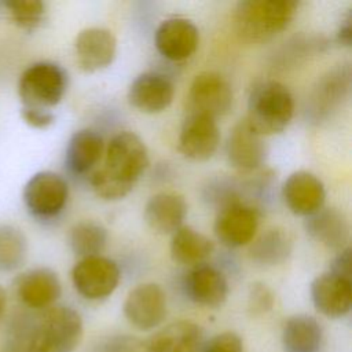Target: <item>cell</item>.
<instances>
[{
    "label": "cell",
    "instance_id": "cell-5",
    "mask_svg": "<svg viewBox=\"0 0 352 352\" xmlns=\"http://www.w3.org/2000/svg\"><path fill=\"white\" fill-rule=\"evenodd\" d=\"M67 85L66 72L54 62L30 65L19 77L18 95L23 107L43 109L56 106Z\"/></svg>",
    "mask_w": 352,
    "mask_h": 352
},
{
    "label": "cell",
    "instance_id": "cell-27",
    "mask_svg": "<svg viewBox=\"0 0 352 352\" xmlns=\"http://www.w3.org/2000/svg\"><path fill=\"white\" fill-rule=\"evenodd\" d=\"M293 249V242L286 230L272 227L250 242L249 256L260 265H279L287 260Z\"/></svg>",
    "mask_w": 352,
    "mask_h": 352
},
{
    "label": "cell",
    "instance_id": "cell-35",
    "mask_svg": "<svg viewBox=\"0 0 352 352\" xmlns=\"http://www.w3.org/2000/svg\"><path fill=\"white\" fill-rule=\"evenodd\" d=\"M330 272L342 278L351 279V248L346 246L338 250L337 256L330 263Z\"/></svg>",
    "mask_w": 352,
    "mask_h": 352
},
{
    "label": "cell",
    "instance_id": "cell-24",
    "mask_svg": "<svg viewBox=\"0 0 352 352\" xmlns=\"http://www.w3.org/2000/svg\"><path fill=\"white\" fill-rule=\"evenodd\" d=\"M323 341L320 323L309 315L290 316L282 330L285 352H319Z\"/></svg>",
    "mask_w": 352,
    "mask_h": 352
},
{
    "label": "cell",
    "instance_id": "cell-13",
    "mask_svg": "<svg viewBox=\"0 0 352 352\" xmlns=\"http://www.w3.org/2000/svg\"><path fill=\"white\" fill-rule=\"evenodd\" d=\"M226 154L230 165L236 170L253 172L265 162L268 148L263 136L243 118L230 131L226 143Z\"/></svg>",
    "mask_w": 352,
    "mask_h": 352
},
{
    "label": "cell",
    "instance_id": "cell-8",
    "mask_svg": "<svg viewBox=\"0 0 352 352\" xmlns=\"http://www.w3.org/2000/svg\"><path fill=\"white\" fill-rule=\"evenodd\" d=\"M122 311L135 329L142 331L153 330L166 318V294L157 283H140L128 293Z\"/></svg>",
    "mask_w": 352,
    "mask_h": 352
},
{
    "label": "cell",
    "instance_id": "cell-30",
    "mask_svg": "<svg viewBox=\"0 0 352 352\" xmlns=\"http://www.w3.org/2000/svg\"><path fill=\"white\" fill-rule=\"evenodd\" d=\"M12 21L25 30L36 29L45 14V6L40 0H11L6 1Z\"/></svg>",
    "mask_w": 352,
    "mask_h": 352
},
{
    "label": "cell",
    "instance_id": "cell-36",
    "mask_svg": "<svg viewBox=\"0 0 352 352\" xmlns=\"http://www.w3.org/2000/svg\"><path fill=\"white\" fill-rule=\"evenodd\" d=\"M351 37H352V15L351 12H348L340 25V29L337 32V40L340 44L349 47Z\"/></svg>",
    "mask_w": 352,
    "mask_h": 352
},
{
    "label": "cell",
    "instance_id": "cell-20",
    "mask_svg": "<svg viewBox=\"0 0 352 352\" xmlns=\"http://www.w3.org/2000/svg\"><path fill=\"white\" fill-rule=\"evenodd\" d=\"M184 290L192 302L206 308H219L227 300L228 282L216 267L199 264L186 275Z\"/></svg>",
    "mask_w": 352,
    "mask_h": 352
},
{
    "label": "cell",
    "instance_id": "cell-4",
    "mask_svg": "<svg viewBox=\"0 0 352 352\" xmlns=\"http://www.w3.org/2000/svg\"><path fill=\"white\" fill-rule=\"evenodd\" d=\"M294 99L279 81L265 80L256 84L249 95L246 122L261 136L279 133L290 124Z\"/></svg>",
    "mask_w": 352,
    "mask_h": 352
},
{
    "label": "cell",
    "instance_id": "cell-2",
    "mask_svg": "<svg viewBox=\"0 0 352 352\" xmlns=\"http://www.w3.org/2000/svg\"><path fill=\"white\" fill-rule=\"evenodd\" d=\"M147 165L148 153L143 140L133 132H120L110 139L103 165L91 176V187L102 199H121L133 188Z\"/></svg>",
    "mask_w": 352,
    "mask_h": 352
},
{
    "label": "cell",
    "instance_id": "cell-3",
    "mask_svg": "<svg viewBox=\"0 0 352 352\" xmlns=\"http://www.w3.org/2000/svg\"><path fill=\"white\" fill-rule=\"evenodd\" d=\"M298 8L294 0H243L234 12L235 30L249 43H264L283 32Z\"/></svg>",
    "mask_w": 352,
    "mask_h": 352
},
{
    "label": "cell",
    "instance_id": "cell-17",
    "mask_svg": "<svg viewBox=\"0 0 352 352\" xmlns=\"http://www.w3.org/2000/svg\"><path fill=\"white\" fill-rule=\"evenodd\" d=\"M282 198L292 213L307 217L323 208L326 190L322 180L314 173L296 170L283 182Z\"/></svg>",
    "mask_w": 352,
    "mask_h": 352
},
{
    "label": "cell",
    "instance_id": "cell-7",
    "mask_svg": "<svg viewBox=\"0 0 352 352\" xmlns=\"http://www.w3.org/2000/svg\"><path fill=\"white\" fill-rule=\"evenodd\" d=\"M69 197L66 180L51 170L34 173L23 188V202L37 217H54L62 212Z\"/></svg>",
    "mask_w": 352,
    "mask_h": 352
},
{
    "label": "cell",
    "instance_id": "cell-6",
    "mask_svg": "<svg viewBox=\"0 0 352 352\" xmlns=\"http://www.w3.org/2000/svg\"><path fill=\"white\" fill-rule=\"evenodd\" d=\"M117 263L104 256L82 257L72 270L74 289L87 300H103L109 297L120 282Z\"/></svg>",
    "mask_w": 352,
    "mask_h": 352
},
{
    "label": "cell",
    "instance_id": "cell-14",
    "mask_svg": "<svg viewBox=\"0 0 352 352\" xmlns=\"http://www.w3.org/2000/svg\"><path fill=\"white\" fill-rule=\"evenodd\" d=\"M199 43L197 26L187 18L172 16L164 19L154 33V44L158 52L173 62L190 58Z\"/></svg>",
    "mask_w": 352,
    "mask_h": 352
},
{
    "label": "cell",
    "instance_id": "cell-32",
    "mask_svg": "<svg viewBox=\"0 0 352 352\" xmlns=\"http://www.w3.org/2000/svg\"><path fill=\"white\" fill-rule=\"evenodd\" d=\"M202 352H245L242 338L234 331H224L212 337Z\"/></svg>",
    "mask_w": 352,
    "mask_h": 352
},
{
    "label": "cell",
    "instance_id": "cell-16",
    "mask_svg": "<svg viewBox=\"0 0 352 352\" xmlns=\"http://www.w3.org/2000/svg\"><path fill=\"white\" fill-rule=\"evenodd\" d=\"M311 300L315 308L324 316L338 319L351 311L352 307V280L324 272L311 282Z\"/></svg>",
    "mask_w": 352,
    "mask_h": 352
},
{
    "label": "cell",
    "instance_id": "cell-21",
    "mask_svg": "<svg viewBox=\"0 0 352 352\" xmlns=\"http://www.w3.org/2000/svg\"><path fill=\"white\" fill-rule=\"evenodd\" d=\"M304 227L312 239L329 249L341 250L348 246L351 231L349 221L346 216L336 208H320L307 216Z\"/></svg>",
    "mask_w": 352,
    "mask_h": 352
},
{
    "label": "cell",
    "instance_id": "cell-19",
    "mask_svg": "<svg viewBox=\"0 0 352 352\" xmlns=\"http://www.w3.org/2000/svg\"><path fill=\"white\" fill-rule=\"evenodd\" d=\"M175 96L172 81L162 73L139 74L128 89V102L142 113L155 114L168 109Z\"/></svg>",
    "mask_w": 352,
    "mask_h": 352
},
{
    "label": "cell",
    "instance_id": "cell-34",
    "mask_svg": "<svg viewBox=\"0 0 352 352\" xmlns=\"http://www.w3.org/2000/svg\"><path fill=\"white\" fill-rule=\"evenodd\" d=\"M22 118L26 124L38 129H44L55 121V116L50 110L33 107H22Z\"/></svg>",
    "mask_w": 352,
    "mask_h": 352
},
{
    "label": "cell",
    "instance_id": "cell-23",
    "mask_svg": "<svg viewBox=\"0 0 352 352\" xmlns=\"http://www.w3.org/2000/svg\"><path fill=\"white\" fill-rule=\"evenodd\" d=\"M202 340V329L191 320L173 322L143 344L142 352H195Z\"/></svg>",
    "mask_w": 352,
    "mask_h": 352
},
{
    "label": "cell",
    "instance_id": "cell-12",
    "mask_svg": "<svg viewBox=\"0 0 352 352\" xmlns=\"http://www.w3.org/2000/svg\"><path fill=\"white\" fill-rule=\"evenodd\" d=\"M351 91V67L348 63L340 65L322 76L314 87L307 110L314 121L326 120L346 100Z\"/></svg>",
    "mask_w": 352,
    "mask_h": 352
},
{
    "label": "cell",
    "instance_id": "cell-10",
    "mask_svg": "<svg viewBox=\"0 0 352 352\" xmlns=\"http://www.w3.org/2000/svg\"><path fill=\"white\" fill-rule=\"evenodd\" d=\"M220 143V131L214 118L188 113L179 133V150L191 161H208L213 157Z\"/></svg>",
    "mask_w": 352,
    "mask_h": 352
},
{
    "label": "cell",
    "instance_id": "cell-9",
    "mask_svg": "<svg viewBox=\"0 0 352 352\" xmlns=\"http://www.w3.org/2000/svg\"><path fill=\"white\" fill-rule=\"evenodd\" d=\"M190 113L206 114L212 118L226 116L232 107V89L228 81L216 72L197 74L188 89Z\"/></svg>",
    "mask_w": 352,
    "mask_h": 352
},
{
    "label": "cell",
    "instance_id": "cell-22",
    "mask_svg": "<svg viewBox=\"0 0 352 352\" xmlns=\"http://www.w3.org/2000/svg\"><path fill=\"white\" fill-rule=\"evenodd\" d=\"M187 204L180 194L158 192L148 198L143 216L147 226L158 234H173L183 226Z\"/></svg>",
    "mask_w": 352,
    "mask_h": 352
},
{
    "label": "cell",
    "instance_id": "cell-37",
    "mask_svg": "<svg viewBox=\"0 0 352 352\" xmlns=\"http://www.w3.org/2000/svg\"><path fill=\"white\" fill-rule=\"evenodd\" d=\"M6 307H7V296H6L4 289L0 286V319H1L3 315H4Z\"/></svg>",
    "mask_w": 352,
    "mask_h": 352
},
{
    "label": "cell",
    "instance_id": "cell-1",
    "mask_svg": "<svg viewBox=\"0 0 352 352\" xmlns=\"http://www.w3.org/2000/svg\"><path fill=\"white\" fill-rule=\"evenodd\" d=\"M81 338L80 314L70 307L58 305L38 315L15 316L8 326L4 346L25 352H73Z\"/></svg>",
    "mask_w": 352,
    "mask_h": 352
},
{
    "label": "cell",
    "instance_id": "cell-33",
    "mask_svg": "<svg viewBox=\"0 0 352 352\" xmlns=\"http://www.w3.org/2000/svg\"><path fill=\"white\" fill-rule=\"evenodd\" d=\"M249 311L254 315H261L268 312L274 305V294L264 283H253L249 292L248 300Z\"/></svg>",
    "mask_w": 352,
    "mask_h": 352
},
{
    "label": "cell",
    "instance_id": "cell-11",
    "mask_svg": "<svg viewBox=\"0 0 352 352\" xmlns=\"http://www.w3.org/2000/svg\"><path fill=\"white\" fill-rule=\"evenodd\" d=\"M257 226V210L238 201L220 208L213 224V231L221 245L239 248L253 241Z\"/></svg>",
    "mask_w": 352,
    "mask_h": 352
},
{
    "label": "cell",
    "instance_id": "cell-38",
    "mask_svg": "<svg viewBox=\"0 0 352 352\" xmlns=\"http://www.w3.org/2000/svg\"><path fill=\"white\" fill-rule=\"evenodd\" d=\"M1 352H25V351H21V349H15V348H8V346H4Z\"/></svg>",
    "mask_w": 352,
    "mask_h": 352
},
{
    "label": "cell",
    "instance_id": "cell-26",
    "mask_svg": "<svg viewBox=\"0 0 352 352\" xmlns=\"http://www.w3.org/2000/svg\"><path fill=\"white\" fill-rule=\"evenodd\" d=\"M213 249V242L192 227L182 226L172 234L170 256L179 264L194 267L204 264Z\"/></svg>",
    "mask_w": 352,
    "mask_h": 352
},
{
    "label": "cell",
    "instance_id": "cell-31",
    "mask_svg": "<svg viewBox=\"0 0 352 352\" xmlns=\"http://www.w3.org/2000/svg\"><path fill=\"white\" fill-rule=\"evenodd\" d=\"M142 349L143 344L138 338L126 334H118L102 340L94 348V352H142Z\"/></svg>",
    "mask_w": 352,
    "mask_h": 352
},
{
    "label": "cell",
    "instance_id": "cell-29",
    "mask_svg": "<svg viewBox=\"0 0 352 352\" xmlns=\"http://www.w3.org/2000/svg\"><path fill=\"white\" fill-rule=\"evenodd\" d=\"M28 252L25 235L10 224H0V272H10L22 265Z\"/></svg>",
    "mask_w": 352,
    "mask_h": 352
},
{
    "label": "cell",
    "instance_id": "cell-28",
    "mask_svg": "<svg viewBox=\"0 0 352 352\" xmlns=\"http://www.w3.org/2000/svg\"><path fill=\"white\" fill-rule=\"evenodd\" d=\"M67 242L73 253L81 258L98 256L107 243V230L96 221H78L69 230Z\"/></svg>",
    "mask_w": 352,
    "mask_h": 352
},
{
    "label": "cell",
    "instance_id": "cell-18",
    "mask_svg": "<svg viewBox=\"0 0 352 352\" xmlns=\"http://www.w3.org/2000/svg\"><path fill=\"white\" fill-rule=\"evenodd\" d=\"M14 289L18 298L32 309L50 308L62 293L56 272L45 267L33 268L18 275L14 282Z\"/></svg>",
    "mask_w": 352,
    "mask_h": 352
},
{
    "label": "cell",
    "instance_id": "cell-25",
    "mask_svg": "<svg viewBox=\"0 0 352 352\" xmlns=\"http://www.w3.org/2000/svg\"><path fill=\"white\" fill-rule=\"evenodd\" d=\"M102 151L103 139L98 132L91 129L77 131L67 142L66 166L74 175H84L100 160Z\"/></svg>",
    "mask_w": 352,
    "mask_h": 352
},
{
    "label": "cell",
    "instance_id": "cell-15",
    "mask_svg": "<svg viewBox=\"0 0 352 352\" xmlns=\"http://www.w3.org/2000/svg\"><path fill=\"white\" fill-rule=\"evenodd\" d=\"M117 52V40L109 29H82L74 41L76 60L81 70L95 73L111 65Z\"/></svg>",
    "mask_w": 352,
    "mask_h": 352
}]
</instances>
